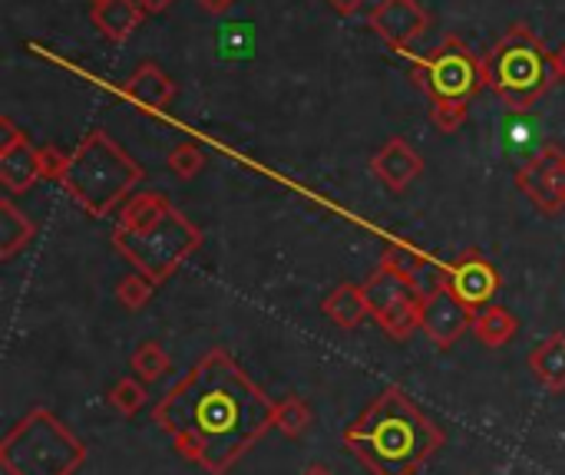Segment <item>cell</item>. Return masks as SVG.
<instances>
[{
	"mask_svg": "<svg viewBox=\"0 0 565 475\" xmlns=\"http://www.w3.org/2000/svg\"><path fill=\"white\" fill-rule=\"evenodd\" d=\"M152 423L202 473L225 475L275 427V400L225 350H209L156 403Z\"/></svg>",
	"mask_w": 565,
	"mask_h": 475,
	"instance_id": "6da1fadb",
	"label": "cell"
},
{
	"mask_svg": "<svg viewBox=\"0 0 565 475\" xmlns=\"http://www.w3.org/2000/svg\"><path fill=\"white\" fill-rule=\"evenodd\" d=\"M344 446L374 475H414L444 446V430L401 387H387L348 427Z\"/></svg>",
	"mask_w": 565,
	"mask_h": 475,
	"instance_id": "7a4b0ae2",
	"label": "cell"
},
{
	"mask_svg": "<svg viewBox=\"0 0 565 475\" xmlns=\"http://www.w3.org/2000/svg\"><path fill=\"white\" fill-rule=\"evenodd\" d=\"M199 245L202 231L162 192H136L113 225V248L152 284L169 281Z\"/></svg>",
	"mask_w": 565,
	"mask_h": 475,
	"instance_id": "3957f363",
	"label": "cell"
},
{
	"mask_svg": "<svg viewBox=\"0 0 565 475\" xmlns=\"http://www.w3.org/2000/svg\"><path fill=\"white\" fill-rule=\"evenodd\" d=\"M139 182H142V165L129 159V152L103 129H93L70 152V165L60 185L86 215L103 218L119 205H126Z\"/></svg>",
	"mask_w": 565,
	"mask_h": 475,
	"instance_id": "277c9868",
	"label": "cell"
},
{
	"mask_svg": "<svg viewBox=\"0 0 565 475\" xmlns=\"http://www.w3.org/2000/svg\"><path fill=\"white\" fill-rule=\"evenodd\" d=\"M553 76V53L526 23L510 26V33H503V40H497L493 50L483 56L487 89H493L513 112H526L530 106H536L546 96Z\"/></svg>",
	"mask_w": 565,
	"mask_h": 475,
	"instance_id": "5b68a950",
	"label": "cell"
},
{
	"mask_svg": "<svg viewBox=\"0 0 565 475\" xmlns=\"http://www.w3.org/2000/svg\"><path fill=\"white\" fill-rule=\"evenodd\" d=\"M83 463L86 446L43 407L17 420L0 440V469L7 475H76Z\"/></svg>",
	"mask_w": 565,
	"mask_h": 475,
	"instance_id": "8992f818",
	"label": "cell"
},
{
	"mask_svg": "<svg viewBox=\"0 0 565 475\" xmlns=\"http://www.w3.org/2000/svg\"><path fill=\"white\" fill-rule=\"evenodd\" d=\"M414 76L434 102H470L487 86L483 60H477L460 36H447L430 56L417 60Z\"/></svg>",
	"mask_w": 565,
	"mask_h": 475,
	"instance_id": "52a82bcc",
	"label": "cell"
},
{
	"mask_svg": "<svg viewBox=\"0 0 565 475\" xmlns=\"http://www.w3.org/2000/svg\"><path fill=\"white\" fill-rule=\"evenodd\" d=\"M420 298L424 291L417 284H407L384 268H377L364 281L367 311L377 321V327L394 341H407L414 331H420Z\"/></svg>",
	"mask_w": 565,
	"mask_h": 475,
	"instance_id": "ba28073f",
	"label": "cell"
},
{
	"mask_svg": "<svg viewBox=\"0 0 565 475\" xmlns=\"http://www.w3.org/2000/svg\"><path fill=\"white\" fill-rule=\"evenodd\" d=\"M520 192L543 212L563 215L565 212V149L556 142L540 145L516 172Z\"/></svg>",
	"mask_w": 565,
	"mask_h": 475,
	"instance_id": "9c48e42d",
	"label": "cell"
},
{
	"mask_svg": "<svg viewBox=\"0 0 565 475\" xmlns=\"http://www.w3.org/2000/svg\"><path fill=\"white\" fill-rule=\"evenodd\" d=\"M440 284L454 298H460L477 317L483 307L493 304V298L500 291V271L493 268L490 258H483L480 251L470 248V251H463L460 258H454L450 265L440 268Z\"/></svg>",
	"mask_w": 565,
	"mask_h": 475,
	"instance_id": "30bf717a",
	"label": "cell"
},
{
	"mask_svg": "<svg viewBox=\"0 0 565 475\" xmlns=\"http://www.w3.org/2000/svg\"><path fill=\"white\" fill-rule=\"evenodd\" d=\"M470 327H473V311L460 298H454L440 281L430 291H424V298H420V331L430 337L434 347H440V350L454 347Z\"/></svg>",
	"mask_w": 565,
	"mask_h": 475,
	"instance_id": "8fae6325",
	"label": "cell"
},
{
	"mask_svg": "<svg viewBox=\"0 0 565 475\" xmlns=\"http://www.w3.org/2000/svg\"><path fill=\"white\" fill-rule=\"evenodd\" d=\"M0 185L7 188V195H23L43 179L40 149L30 145L26 132H20L10 116L0 119Z\"/></svg>",
	"mask_w": 565,
	"mask_h": 475,
	"instance_id": "7c38bea8",
	"label": "cell"
},
{
	"mask_svg": "<svg viewBox=\"0 0 565 475\" xmlns=\"http://www.w3.org/2000/svg\"><path fill=\"white\" fill-rule=\"evenodd\" d=\"M430 26V13L417 0H381L371 13V30L394 50H411Z\"/></svg>",
	"mask_w": 565,
	"mask_h": 475,
	"instance_id": "4fadbf2b",
	"label": "cell"
},
{
	"mask_svg": "<svg viewBox=\"0 0 565 475\" xmlns=\"http://www.w3.org/2000/svg\"><path fill=\"white\" fill-rule=\"evenodd\" d=\"M371 172L391 188V192H404L414 179L424 175V159L414 152V145L407 139H387L374 159H371Z\"/></svg>",
	"mask_w": 565,
	"mask_h": 475,
	"instance_id": "5bb4252c",
	"label": "cell"
},
{
	"mask_svg": "<svg viewBox=\"0 0 565 475\" xmlns=\"http://www.w3.org/2000/svg\"><path fill=\"white\" fill-rule=\"evenodd\" d=\"M119 93L126 99H132L139 109H149V112H162L169 109V102L175 99V83L166 76L162 66H156L152 60L139 63L132 69V76L119 86Z\"/></svg>",
	"mask_w": 565,
	"mask_h": 475,
	"instance_id": "9a60e30c",
	"label": "cell"
},
{
	"mask_svg": "<svg viewBox=\"0 0 565 475\" xmlns=\"http://www.w3.org/2000/svg\"><path fill=\"white\" fill-rule=\"evenodd\" d=\"M142 17H146V10L136 0H103V3H93V23H96V30L109 43L129 40L142 26Z\"/></svg>",
	"mask_w": 565,
	"mask_h": 475,
	"instance_id": "2e32d148",
	"label": "cell"
},
{
	"mask_svg": "<svg viewBox=\"0 0 565 475\" xmlns=\"http://www.w3.org/2000/svg\"><path fill=\"white\" fill-rule=\"evenodd\" d=\"M321 311H324V317H331V324H338L341 331L361 327V324L371 317L367 301H364V284H351V281H348V284H338V288L324 298Z\"/></svg>",
	"mask_w": 565,
	"mask_h": 475,
	"instance_id": "e0dca14e",
	"label": "cell"
},
{
	"mask_svg": "<svg viewBox=\"0 0 565 475\" xmlns=\"http://www.w3.org/2000/svg\"><path fill=\"white\" fill-rule=\"evenodd\" d=\"M530 370L533 377L550 390V393H565V334L556 331L550 334L533 354H530Z\"/></svg>",
	"mask_w": 565,
	"mask_h": 475,
	"instance_id": "ac0fdd59",
	"label": "cell"
},
{
	"mask_svg": "<svg viewBox=\"0 0 565 475\" xmlns=\"http://www.w3.org/2000/svg\"><path fill=\"white\" fill-rule=\"evenodd\" d=\"M473 334H477V341L483 347L500 350V347H507L520 334V317L510 307H503V304H490V307H483L473 317Z\"/></svg>",
	"mask_w": 565,
	"mask_h": 475,
	"instance_id": "d6986e66",
	"label": "cell"
},
{
	"mask_svg": "<svg viewBox=\"0 0 565 475\" xmlns=\"http://www.w3.org/2000/svg\"><path fill=\"white\" fill-rule=\"evenodd\" d=\"M36 235V225L13 205V198H0V258L10 261L23 251Z\"/></svg>",
	"mask_w": 565,
	"mask_h": 475,
	"instance_id": "ffe728a7",
	"label": "cell"
},
{
	"mask_svg": "<svg viewBox=\"0 0 565 475\" xmlns=\"http://www.w3.org/2000/svg\"><path fill=\"white\" fill-rule=\"evenodd\" d=\"M427 265H430V258H427L420 248H414V245H407V241H391V245L384 248V255H381V265H377V268H384V271L397 274L401 281H407V284H417V288H420V278H424Z\"/></svg>",
	"mask_w": 565,
	"mask_h": 475,
	"instance_id": "44dd1931",
	"label": "cell"
},
{
	"mask_svg": "<svg viewBox=\"0 0 565 475\" xmlns=\"http://www.w3.org/2000/svg\"><path fill=\"white\" fill-rule=\"evenodd\" d=\"M129 370H132V377H139L142 384H156L159 377H166V374L172 370V357L162 350V344L142 341V344L132 350V357H129Z\"/></svg>",
	"mask_w": 565,
	"mask_h": 475,
	"instance_id": "7402d4cb",
	"label": "cell"
},
{
	"mask_svg": "<svg viewBox=\"0 0 565 475\" xmlns=\"http://www.w3.org/2000/svg\"><path fill=\"white\" fill-rule=\"evenodd\" d=\"M311 427V407L301 397H285L275 403V430L288 440L305 436Z\"/></svg>",
	"mask_w": 565,
	"mask_h": 475,
	"instance_id": "603a6c76",
	"label": "cell"
},
{
	"mask_svg": "<svg viewBox=\"0 0 565 475\" xmlns=\"http://www.w3.org/2000/svg\"><path fill=\"white\" fill-rule=\"evenodd\" d=\"M146 400H149V393H146V384L139 377H119L106 393V403L119 417H136L146 407Z\"/></svg>",
	"mask_w": 565,
	"mask_h": 475,
	"instance_id": "cb8c5ba5",
	"label": "cell"
},
{
	"mask_svg": "<svg viewBox=\"0 0 565 475\" xmlns=\"http://www.w3.org/2000/svg\"><path fill=\"white\" fill-rule=\"evenodd\" d=\"M152 294H156V284L142 274H126L116 288V298L126 311H142L152 301Z\"/></svg>",
	"mask_w": 565,
	"mask_h": 475,
	"instance_id": "d4e9b609",
	"label": "cell"
},
{
	"mask_svg": "<svg viewBox=\"0 0 565 475\" xmlns=\"http://www.w3.org/2000/svg\"><path fill=\"white\" fill-rule=\"evenodd\" d=\"M169 169H172V175H179V179H195L202 169H205V155H202V149L195 145V142H182V145H175L172 152H169Z\"/></svg>",
	"mask_w": 565,
	"mask_h": 475,
	"instance_id": "484cf974",
	"label": "cell"
},
{
	"mask_svg": "<svg viewBox=\"0 0 565 475\" xmlns=\"http://www.w3.org/2000/svg\"><path fill=\"white\" fill-rule=\"evenodd\" d=\"M467 116H470V102H434V112H430V119H434V126L440 129V132H457L463 122H467Z\"/></svg>",
	"mask_w": 565,
	"mask_h": 475,
	"instance_id": "4316f807",
	"label": "cell"
},
{
	"mask_svg": "<svg viewBox=\"0 0 565 475\" xmlns=\"http://www.w3.org/2000/svg\"><path fill=\"white\" fill-rule=\"evenodd\" d=\"M66 165H70V155H63L56 145H40V169H43V179L63 182Z\"/></svg>",
	"mask_w": 565,
	"mask_h": 475,
	"instance_id": "83f0119b",
	"label": "cell"
},
{
	"mask_svg": "<svg viewBox=\"0 0 565 475\" xmlns=\"http://www.w3.org/2000/svg\"><path fill=\"white\" fill-rule=\"evenodd\" d=\"M232 3H235V0H199V7H202L205 13H212V17H218V13L232 10Z\"/></svg>",
	"mask_w": 565,
	"mask_h": 475,
	"instance_id": "f1b7e54d",
	"label": "cell"
},
{
	"mask_svg": "<svg viewBox=\"0 0 565 475\" xmlns=\"http://www.w3.org/2000/svg\"><path fill=\"white\" fill-rule=\"evenodd\" d=\"M338 13H358L364 7V0H328Z\"/></svg>",
	"mask_w": 565,
	"mask_h": 475,
	"instance_id": "f546056e",
	"label": "cell"
},
{
	"mask_svg": "<svg viewBox=\"0 0 565 475\" xmlns=\"http://www.w3.org/2000/svg\"><path fill=\"white\" fill-rule=\"evenodd\" d=\"M146 13H162V10H169L172 7V0H136Z\"/></svg>",
	"mask_w": 565,
	"mask_h": 475,
	"instance_id": "4dcf8cb0",
	"label": "cell"
},
{
	"mask_svg": "<svg viewBox=\"0 0 565 475\" xmlns=\"http://www.w3.org/2000/svg\"><path fill=\"white\" fill-rule=\"evenodd\" d=\"M553 69H556V79H563L565 83V43L553 53Z\"/></svg>",
	"mask_w": 565,
	"mask_h": 475,
	"instance_id": "1f68e13d",
	"label": "cell"
},
{
	"mask_svg": "<svg viewBox=\"0 0 565 475\" xmlns=\"http://www.w3.org/2000/svg\"><path fill=\"white\" fill-rule=\"evenodd\" d=\"M301 475H334V469H331V466H324V463H311V466H308Z\"/></svg>",
	"mask_w": 565,
	"mask_h": 475,
	"instance_id": "d6a6232c",
	"label": "cell"
},
{
	"mask_svg": "<svg viewBox=\"0 0 565 475\" xmlns=\"http://www.w3.org/2000/svg\"><path fill=\"white\" fill-rule=\"evenodd\" d=\"M93 3H103V0H93Z\"/></svg>",
	"mask_w": 565,
	"mask_h": 475,
	"instance_id": "836d02e7",
	"label": "cell"
}]
</instances>
